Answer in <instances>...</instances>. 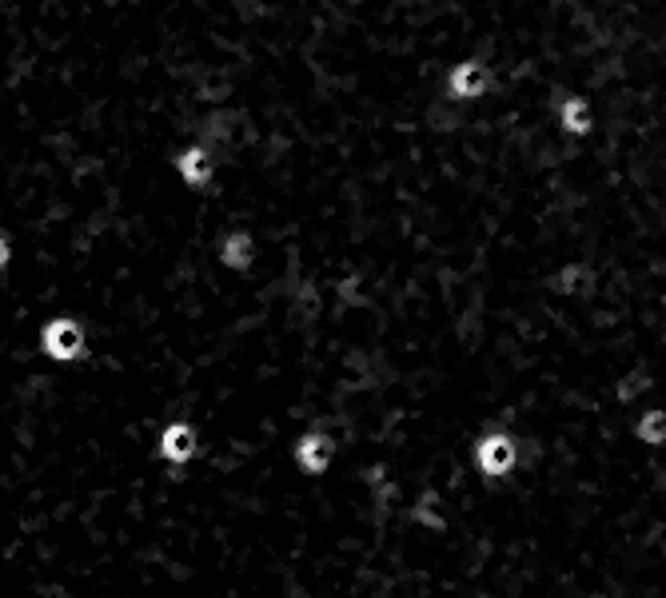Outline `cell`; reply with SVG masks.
Segmentation results:
<instances>
[{"mask_svg":"<svg viewBox=\"0 0 666 598\" xmlns=\"http://www.w3.org/2000/svg\"><path fill=\"white\" fill-rule=\"evenodd\" d=\"M84 327L76 323V319H68V315H60V319H48L44 323V331H40V347L56 359V363H72V359H80L84 355Z\"/></svg>","mask_w":666,"mask_h":598,"instance_id":"cell-1","label":"cell"},{"mask_svg":"<svg viewBox=\"0 0 666 598\" xmlns=\"http://www.w3.org/2000/svg\"><path fill=\"white\" fill-rule=\"evenodd\" d=\"M475 467H479V475H487V479L511 475V467H515V439L503 435V431L483 435V439L475 443Z\"/></svg>","mask_w":666,"mask_h":598,"instance_id":"cell-2","label":"cell"},{"mask_svg":"<svg viewBox=\"0 0 666 598\" xmlns=\"http://www.w3.org/2000/svg\"><path fill=\"white\" fill-rule=\"evenodd\" d=\"M487 84H491V76H487V68H483L479 60H459V64L447 72V92H451L455 100H479V96L487 92Z\"/></svg>","mask_w":666,"mask_h":598,"instance_id":"cell-3","label":"cell"},{"mask_svg":"<svg viewBox=\"0 0 666 598\" xmlns=\"http://www.w3.org/2000/svg\"><path fill=\"white\" fill-rule=\"evenodd\" d=\"M332 455H335V443L328 431H308L300 443H296V463L300 471L308 475H324L332 467Z\"/></svg>","mask_w":666,"mask_h":598,"instance_id":"cell-4","label":"cell"},{"mask_svg":"<svg viewBox=\"0 0 666 598\" xmlns=\"http://www.w3.org/2000/svg\"><path fill=\"white\" fill-rule=\"evenodd\" d=\"M160 455L172 463V467H184L192 455H196V427L192 423H168L160 431Z\"/></svg>","mask_w":666,"mask_h":598,"instance_id":"cell-5","label":"cell"},{"mask_svg":"<svg viewBox=\"0 0 666 598\" xmlns=\"http://www.w3.org/2000/svg\"><path fill=\"white\" fill-rule=\"evenodd\" d=\"M176 172H180V180H184L188 188H204V184H212L216 164H212V156H208L204 144H192V148H184V152L176 156Z\"/></svg>","mask_w":666,"mask_h":598,"instance_id":"cell-6","label":"cell"},{"mask_svg":"<svg viewBox=\"0 0 666 598\" xmlns=\"http://www.w3.org/2000/svg\"><path fill=\"white\" fill-rule=\"evenodd\" d=\"M220 260H224V268H232V272H248L252 260H256V240H252L248 232H228L224 244H220Z\"/></svg>","mask_w":666,"mask_h":598,"instance_id":"cell-7","label":"cell"},{"mask_svg":"<svg viewBox=\"0 0 666 598\" xmlns=\"http://www.w3.org/2000/svg\"><path fill=\"white\" fill-rule=\"evenodd\" d=\"M563 128H567L571 136H587V132H591V104L579 100V96L563 100Z\"/></svg>","mask_w":666,"mask_h":598,"instance_id":"cell-8","label":"cell"},{"mask_svg":"<svg viewBox=\"0 0 666 598\" xmlns=\"http://www.w3.org/2000/svg\"><path fill=\"white\" fill-rule=\"evenodd\" d=\"M635 435L643 439V443H651V447H659V443H666V411H647L643 419H639V427H635Z\"/></svg>","mask_w":666,"mask_h":598,"instance_id":"cell-9","label":"cell"},{"mask_svg":"<svg viewBox=\"0 0 666 598\" xmlns=\"http://www.w3.org/2000/svg\"><path fill=\"white\" fill-rule=\"evenodd\" d=\"M8 260H12V244H8V236L0 232V272L8 268Z\"/></svg>","mask_w":666,"mask_h":598,"instance_id":"cell-10","label":"cell"}]
</instances>
